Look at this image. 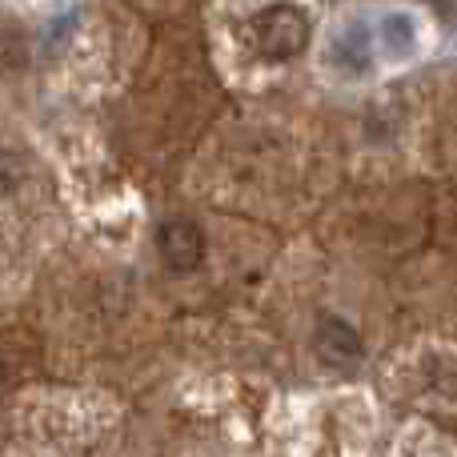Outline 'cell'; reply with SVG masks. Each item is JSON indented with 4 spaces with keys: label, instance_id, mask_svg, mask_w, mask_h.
<instances>
[{
    "label": "cell",
    "instance_id": "1",
    "mask_svg": "<svg viewBox=\"0 0 457 457\" xmlns=\"http://www.w3.org/2000/svg\"><path fill=\"white\" fill-rule=\"evenodd\" d=\"M253 32H257V48L269 61H293L297 53L309 48V16L297 4H269L253 16Z\"/></svg>",
    "mask_w": 457,
    "mask_h": 457
},
{
    "label": "cell",
    "instance_id": "2",
    "mask_svg": "<svg viewBox=\"0 0 457 457\" xmlns=\"http://www.w3.org/2000/svg\"><path fill=\"white\" fill-rule=\"evenodd\" d=\"M157 253L165 261V269L173 273H193V269L205 265V253H209V241H205V228L189 217H169L161 221L157 228Z\"/></svg>",
    "mask_w": 457,
    "mask_h": 457
},
{
    "label": "cell",
    "instance_id": "3",
    "mask_svg": "<svg viewBox=\"0 0 457 457\" xmlns=\"http://www.w3.org/2000/svg\"><path fill=\"white\" fill-rule=\"evenodd\" d=\"M313 353L333 370H349V365H357L365 357V345L361 333L349 321H341L337 313H321L313 325Z\"/></svg>",
    "mask_w": 457,
    "mask_h": 457
},
{
    "label": "cell",
    "instance_id": "4",
    "mask_svg": "<svg viewBox=\"0 0 457 457\" xmlns=\"http://www.w3.org/2000/svg\"><path fill=\"white\" fill-rule=\"evenodd\" d=\"M24 173H29V165H24L21 153H16V149H0V201L12 197V193L21 189Z\"/></svg>",
    "mask_w": 457,
    "mask_h": 457
}]
</instances>
